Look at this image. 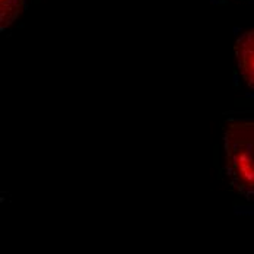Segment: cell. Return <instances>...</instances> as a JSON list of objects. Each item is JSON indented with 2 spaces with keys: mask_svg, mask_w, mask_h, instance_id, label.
<instances>
[{
  "mask_svg": "<svg viewBox=\"0 0 254 254\" xmlns=\"http://www.w3.org/2000/svg\"><path fill=\"white\" fill-rule=\"evenodd\" d=\"M224 143L231 186L246 199L254 200V122L229 123Z\"/></svg>",
  "mask_w": 254,
  "mask_h": 254,
  "instance_id": "6da1fadb",
  "label": "cell"
},
{
  "mask_svg": "<svg viewBox=\"0 0 254 254\" xmlns=\"http://www.w3.org/2000/svg\"><path fill=\"white\" fill-rule=\"evenodd\" d=\"M235 54L240 72L244 80L254 89V29L244 32L237 44H235Z\"/></svg>",
  "mask_w": 254,
  "mask_h": 254,
  "instance_id": "7a4b0ae2",
  "label": "cell"
},
{
  "mask_svg": "<svg viewBox=\"0 0 254 254\" xmlns=\"http://www.w3.org/2000/svg\"><path fill=\"white\" fill-rule=\"evenodd\" d=\"M25 9V0H0L1 29H6Z\"/></svg>",
  "mask_w": 254,
  "mask_h": 254,
  "instance_id": "3957f363",
  "label": "cell"
}]
</instances>
